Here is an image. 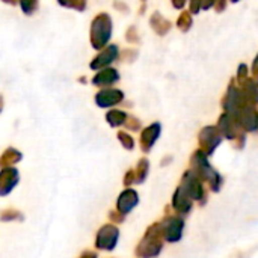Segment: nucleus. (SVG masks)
I'll list each match as a JSON object with an SVG mask.
<instances>
[{"label":"nucleus","instance_id":"nucleus-1","mask_svg":"<svg viewBox=\"0 0 258 258\" xmlns=\"http://www.w3.org/2000/svg\"><path fill=\"white\" fill-rule=\"evenodd\" d=\"M209 156H206L201 150H197L194 154H192V159H190V166H192V172L201 180V181H206L209 183L210 189L213 192H218L222 186V177L213 169V166L209 163Z\"/></svg>","mask_w":258,"mask_h":258},{"label":"nucleus","instance_id":"nucleus-2","mask_svg":"<svg viewBox=\"0 0 258 258\" xmlns=\"http://www.w3.org/2000/svg\"><path fill=\"white\" fill-rule=\"evenodd\" d=\"M163 228L160 222L148 227L145 236L136 246V257L156 258L163 249Z\"/></svg>","mask_w":258,"mask_h":258},{"label":"nucleus","instance_id":"nucleus-3","mask_svg":"<svg viewBox=\"0 0 258 258\" xmlns=\"http://www.w3.org/2000/svg\"><path fill=\"white\" fill-rule=\"evenodd\" d=\"M112 36V18L109 14H98L91 24V44L95 50H103Z\"/></svg>","mask_w":258,"mask_h":258},{"label":"nucleus","instance_id":"nucleus-4","mask_svg":"<svg viewBox=\"0 0 258 258\" xmlns=\"http://www.w3.org/2000/svg\"><path fill=\"white\" fill-rule=\"evenodd\" d=\"M178 187L190 198V201H198L200 204H206L207 194L203 187V181L190 169L183 174L181 184Z\"/></svg>","mask_w":258,"mask_h":258},{"label":"nucleus","instance_id":"nucleus-5","mask_svg":"<svg viewBox=\"0 0 258 258\" xmlns=\"http://www.w3.org/2000/svg\"><path fill=\"white\" fill-rule=\"evenodd\" d=\"M222 135L219 132V128L216 125H209L204 127L201 130V133L198 135V142H200V150L206 154L210 156L215 153V150L219 147V144L222 142Z\"/></svg>","mask_w":258,"mask_h":258},{"label":"nucleus","instance_id":"nucleus-6","mask_svg":"<svg viewBox=\"0 0 258 258\" xmlns=\"http://www.w3.org/2000/svg\"><path fill=\"white\" fill-rule=\"evenodd\" d=\"M118 237H119V230L113 224H107L101 227L100 231L97 233L95 246L97 249H101V251H113L116 248Z\"/></svg>","mask_w":258,"mask_h":258},{"label":"nucleus","instance_id":"nucleus-7","mask_svg":"<svg viewBox=\"0 0 258 258\" xmlns=\"http://www.w3.org/2000/svg\"><path fill=\"white\" fill-rule=\"evenodd\" d=\"M216 127L219 128V132H221L222 138L231 139L233 142H234L236 139H239V138L245 136V133H243L242 127L239 125L237 119H236L233 115L225 113V112L219 116V122H218V125H216Z\"/></svg>","mask_w":258,"mask_h":258},{"label":"nucleus","instance_id":"nucleus-8","mask_svg":"<svg viewBox=\"0 0 258 258\" xmlns=\"http://www.w3.org/2000/svg\"><path fill=\"white\" fill-rule=\"evenodd\" d=\"M162 228H163V237L171 242L175 243L181 239L183 236V228H184V221L180 216H166L162 222Z\"/></svg>","mask_w":258,"mask_h":258},{"label":"nucleus","instance_id":"nucleus-9","mask_svg":"<svg viewBox=\"0 0 258 258\" xmlns=\"http://www.w3.org/2000/svg\"><path fill=\"white\" fill-rule=\"evenodd\" d=\"M122 100H124L122 91L115 89V88L101 89V91L97 92V95H95V103H97V106H98V107H103V109L116 106V104H119Z\"/></svg>","mask_w":258,"mask_h":258},{"label":"nucleus","instance_id":"nucleus-10","mask_svg":"<svg viewBox=\"0 0 258 258\" xmlns=\"http://www.w3.org/2000/svg\"><path fill=\"white\" fill-rule=\"evenodd\" d=\"M118 54H119L118 45H115V44L107 45V47H104V48L94 57V60L91 62V68H92V70H101V68L110 65L113 60H116V59H118Z\"/></svg>","mask_w":258,"mask_h":258},{"label":"nucleus","instance_id":"nucleus-11","mask_svg":"<svg viewBox=\"0 0 258 258\" xmlns=\"http://www.w3.org/2000/svg\"><path fill=\"white\" fill-rule=\"evenodd\" d=\"M160 132H162V125L159 122H154L150 127L142 130L141 138H139V145H141V150L144 153H150L151 151L153 145L156 144V141L160 136Z\"/></svg>","mask_w":258,"mask_h":258},{"label":"nucleus","instance_id":"nucleus-12","mask_svg":"<svg viewBox=\"0 0 258 258\" xmlns=\"http://www.w3.org/2000/svg\"><path fill=\"white\" fill-rule=\"evenodd\" d=\"M20 175L15 168H6L0 171V197H6L18 184Z\"/></svg>","mask_w":258,"mask_h":258},{"label":"nucleus","instance_id":"nucleus-13","mask_svg":"<svg viewBox=\"0 0 258 258\" xmlns=\"http://www.w3.org/2000/svg\"><path fill=\"white\" fill-rule=\"evenodd\" d=\"M138 203H139L138 194L133 189H125L116 201V212L125 216L138 206Z\"/></svg>","mask_w":258,"mask_h":258},{"label":"nucleus","instance_id":"nucleus-14","mask_svg":"<svg viewBox=\"0 0 258 258\" xmlns=\"http://www.w3.org/2000/svg\"><path fill=\"white\" fill-rule=\"evenodd\" d=\"M118 80H119V73L115 68H104V70H100L94 76L92 83L95 86H110L116 83Z\"/></svg>","mask_w":258,"mask_h":258},{"label":"nucleus","instance_id":"nucleus-15","mask_svg":"<svg viewBox=\"0 0 258 258\" xmlns=\"http://www.w3.org/2000/svg\"><path fill=\"white\" fill-rule=\"evenodd\" d=\"M172 209L178 215H187L192 210V201H190V198L180 187H177V190H175V194L172 197Z\"/></svg>","mask_w":258,"mask_h":258},{"label":"nucleus","instance_id":"nucleus-16","mask_svg":"<svg viewBox=\"0 0 258 258\" xmlns=\"http://www.w3.org/2000/svg\"><path fill=\"white\" fill-rule=\"evenodd\" d=\"M21 160V153L17 151L15 148H8L2 153L0 156V168L6 169V168H14L15 163H18Z\"/></svg>","mask_w":258,"mask_h":258},{"label":"nucleus","instance_id":"nucleus-17","mask_svg":"<svg viewBox=\"0 0 258 258\" xmlns=\"http://www.w3.org/2000/svg\"><path fill=\"white\" fill-rule=\"evenodd\" d=\"M150 23H151V27L156 30V33L160 35V36H165V35L169 32V29H171V21H168V20H166L165 17H162L159 12H154V14L151 15Z\"/></svg>","mask_w":258,"mask_h":258},{"label":"nucleus","instance_id":"nucleus-18","mask_svg":"<svg viewBox=\"0 0 258 258\" xmlns=\"http://www.w3.org/2000/svg\"><path fill=\"white\" fill-rule=\"evenodd\" d=\"M148 172H150V163H148V160H147V159H141V160L138 162L136 169H133L135 183H138V184L144 183L145 178H147V175H148Z\"/></svg>","mask_w":258,"mask_h":258},{"label":"nucleus","instance_id":"nucleus-19","mask_svg":"<svg viewBox=\"0 0 258 258\" xmlns=\"http://www.w3.org/2000/svg\"><path fill=\"white\" fill-rule=\"evenodd\" d=\"M125 118H127V113L122 112V110H116V109L107 112V115H106V119H107L109 125H112V127L122 125L125 122Z\"/></svg>","mask_w":258,"mask_h":258},{"label":"nucleus","instance_id":"nucleus-20","mask_svg":"<svg viewBox=\"0 0 258 258\" xmlns=\"http://www.w3.org/2000/svg\"><path fill=\"white\" fill-rule=\"evenodd\" d=\"M192 23H194V21H192V15H190L187 11H184V12L180 14L178 20H177V27H178L181 32H187V30H190Z\"/></svg>","mask_w":258,"mask_h":258},{"label":"nucleus","instance_id":"nucleus-21","mask_svg":"<svg viewBox=\"0 0 258 258\" xmlns=\"http://www.w3.org/2000/svg\"><path fill=\"white\" fill-rule=\"evenodd\" d=\"M0 221L9 222V221H23V215L14 209H6L0 212Z\"/></svg>","mask_w":258,"mask_h":258},{"label":"nucleus","instance_id":"nucleus-22","mask_svg":"<svg viewBox=\"0 0 258 258\" xmlns=\"http://www.w3.org/2000/svg\"><path fill=\"white\" fill-rule=\"evenodd\" d=\"M118 139H119V142L122 144L124 148H127V150H133L135 148V141H133V138L128 133L118 132Z\"/></svg>","mask_w":258,"mask_h":258},{"label":"nucleus","instance_id":"nucleus-23","mask_svg":"<svg viewBox=\"0 0 258 258\" xmlns=\"http://www.w3.org/2000/svg\"><path fill=\"white\" fill-rule=\"evenodd\" d=\"M248 67L245 63H242L239 67V73H237V77H236V82L239 83V86H243L246 82H248Z\"/></svg>","mask_w":258,"mask_h":258},{"label":"nucleus","instance_id":"nucleus-24","mask_svg":"<svg viewBox=\"0 0 258 258\" xmlns=\"http://www.w3.org/2000/svg\"><path fill=\"white\" fill-rule=\"evenodd\" d=\"M124 125H125V128H127V130L138 132V130L141 128V121H139L138 118H135V116H128V115H127Z\"/></svg>","mask_w":258,"mask_h":258},{"label":"nucleus","instance_id":"nucleus-25","mask_svg":"<svg viewBox=\"0 0 258 258\" xmlns=\"http://www.w3.org/2000/svg\"><path fill=\"white\" fill-rule=\"evenodd\" d=\"M20 6H21V9H23L24 14L30 15V14H33L35 9L38 8V3H36V2H21Z\"/></svg>","mask_w":258,"mask_h":258},{"label":"nucleus","instance_id":"nucleus-26","mask_svg":"<svg viewBox=\"0 0 258 258\" xmlns=\"http://www.w3.org/2000/svg\"><path fill=\"white\" fill-rule=\"evenodd\" d=\"M125 36H127V41H128V42H138V41H139V35H138V32H136V27H130V29L127 30Z\"/></svg>","mask_w":258,"mask_h":258},{"label":"nucleus","instance_id":"nucleus-27","mask_svg":"<svg viewBox=\"0 0 258 258\" xmlns=\"http://www.w3.org/2000/svg\"><path fill=\"white\" fill-rule=\"evenodd\" d=\"M60 5H62V6H67V8H74V9H77V11H83V9L86 8V3H85V2H73V3H68V2L62 3V2H60Z\"/></svg>","mask_w":258,"mask_h":258},{"label":"nucleus","instance_id":"nucleus-28","mask_svg":"<svg viewBox=\"0 0 258 258\" xmlns=\"http://www.w3.org/2000/svg\"><path fill=\"white\" fill-rule=\"evenodd\" d=\"M109 218H110V221L112 222H115V224H121L122 221H124V215H121L119 212H116V210H113V212H110L109 213Z\"/></svg>","mask_w":258,"mask_h":258},{"label":"nucleus","instance_id":"nucleus-29","mask_svg":"<svg viewBox=\"0 0 258 258\" xmlns=\"http://www.w3.org/2000/svg\"><path fill=\"white\" fill-rule=\"evenodd\" d=\"M133 183H135V174H133V169H130L124 175V186H132Z\"/></svg>","mask_w":258,"mask_h":258},{"label":"nucleus","instance_id":"nucleus-30","mask_svg":"<svg viewBox=\"0 0 258 258\" xmlns=\"http://www.w3.org/2000/svg\"><path fill=\"white\" fill-rule=\"evenodd\" d=\"M200 9H201V3H200V2H190V3H189V11H187V12L192 15V14H198Z\"/></svg>","mask_w":258,"mask_h":258},{"label":"nucleus","instance_id":"nucleus-31","mask_svg":"<svg viewBox=\"0 0 258 258\" xmlns=\"http://www.w3.org/2000/svg\"><path fill=\"white\" fill-rule=\"evenodd\" d=\"M135 56H136V51H135V50L124 51V59H125V60H128V62H132V60L135 59Z\"/></svg>","mask_w":258,"mask_h":258},{"label":"nucleus","instance_id":"nucleus-32","mask_svg":"<svg viewBox=\"0 0 258 258\" xmlns=\"http://www.w3.org/2000/svg\"><path fill=\"white\" fill-rule=\"evenodd\" d=\"M79 258H97V254L92 252V251H85Z\"/></svg>","mask_w":258,"mask_h":258},{"label":"nucleus","instance_id":"nucleus-33","mask_svg":"<svg viewBox=\"0 0 258 258\" xmlns=\"http://www.w3.org/2000/svg\"><path fill=\"white\" fill-rule=\"evenodd\" d=\"M213 6L216 8V11H222V9H225L227 3H225V2H218V3H215Z\"/></svg>","mask_w":258,"mask_h":258},{"label":"nucleus","instance_id":"nucleus-34","mask_svg":"<svg viewBox=\"0 0 258 258\" xmlns=\"http://www.w3.org/2000/svg\"><path fill=\"white\" fill-rule=\"evenodd\" d=\"M172 5H174L175 8H183L186 3H184V2H172Z\"/></svg>","mask_w":258,"mask_h":258},{"label":"nucleus","instance_id":"nucleus-35","mask_svg":"<svg viewBox=\"0 0 258 258\" xmlns=\"http://www.w3.org/2000/svg\"><path fill=\"white\" fill-rule=\"evenodd\" d=\"M3 106H5V104H3V97L0 95V112L3 110Z\"/></svg>","mask_w":258,"mask_h":258}]
</instances>
